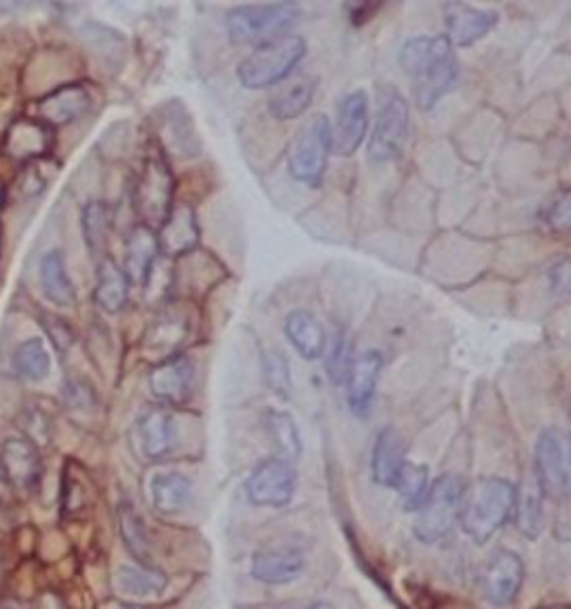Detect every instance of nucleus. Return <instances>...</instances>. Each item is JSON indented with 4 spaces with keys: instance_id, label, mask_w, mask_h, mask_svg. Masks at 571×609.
I'll return each mask as SVG.
<instances>
[{
    "instance_id": "f257e3e1",
    "label": "nucleus",
    "mask_w": 571,
    "mask_h": 609,
    "mask_svg": "<svg viewBox=\"0 0 571 609\" xmlns=\"http://www.w3.org/2000/svg\"><path fill=\"white\" fill-rule=\"evenodd\" d=\"M400 66L413 86V101L422 112L444 99L460 74L455 48L444 37H415L404 43Z\"/></svg>"
},
{
    "instance_id": "f03ea898",
    "label": "nucleus",
    "mask_w": 571,
    "mask_h": 609,
    "mask_svg": "<svg viewBox=\"0 0 571 609\" xmlns=\"http://www.w3.org/2000/svg\"><path fill=\"white\" fill-rule=\"evenodd\" d=\"M515 485L507 478L489 476L475 480L462 493L460 527L475 542H489L498 529L513 516L515 507Z\"/></svg>"
},
{
    "instance_id": "7ed1b4c3",
    "label": "nucleus",
    "mask_w": 571,
    "mask_h": 609,
    "mask_svg": "<svg viewBox=\"0 0 571 609\" xmlns=\"http://www.w3.org/2000/svg\"><path fill=\"white\" fill-rule=\"evenodd\" d=\"M302 10L293 3L241 6L228 12L226 32L234 46H263L293 32L302 21Z\"/></svg>"
},
{
    "instance_id": "20e7f679",
    "label": "nucleus",
    "mask_w": 571,
    "mask_h": 609,
    "mask_svg": "<svg viewBox=\"0 0 571 609\" xmlns=\"http://www.w3.org/2000/svg\"><path fill=\"white\" fill-rule=\"evenodd\" d=\"M307 57V41L286 34L277 41L257 46L237 68V79L246 90H268L289 79Z\"/></svg>"
},
{
    "instance_id": "39448f33",
    "label": "nucleus",
    "mask_w": 571,
    "mask_h": 609,
    "mask_svg": "<svg viewBox=\"0 0 571 609\" xmlns=\"http://www.w3.org/2000/svg\"><path fill=\"white\" fill-rule=\"evenodd\" d=\"M464 482L453 473H444L429 485L422 505L415 509L413 533L424 545H438L451 536L460 522Z\"/></svg>"
},
{
    "instance_id": "423d86ee",
    "label": "nucleus",
    "mask_w": 571,
    "mask_h": 609,
    "mask_svg": "<svg viewBox=\"0 0 571 609\" xmlns=\"http://www.w3.org/2000/svg\"><path fill=\"white\" fill-rule=\"evenodd\" d=\"M333 152V126L329 117L313 114L295 132L289 148V172L295 181L318 188Z\"/></svg>"
},
{
    "instance_id": "0eeeda50",
    "label": "nucleus",
    "mask_w": 571,
    "mask_h": 609,
    "mask_svg": "<svg viewBox=\"0 0 571 609\" xmlns=\"http://www.w3.org/2000/svg\"><path fill=\"white\" fill-rule=\"evenodd\" d=\"M409 139V103L393 86H382L378 94L375 123L369 137V157L373 163L395 161Z\"/></svg>"
},
{
    "instance_id": "6e6552de",
    "label": "nucleus",
    "mask_w": 571,
    "mask_h": 609,
    "mask_svg": "<svg viewBox=\"0 0 571 609\" xmlns=\"http://www.w3.org/2000/svg\"><path fill=\"white\" fill-rule=\"evenodd\" d=\"M533 480L544 498L564 502L571 487L569 438L562 429H544L533 447Z\"/></svg>"
},
{
    "instance_id": "1a4fd4ad",
    "label": "nucleus",
    "mask_w": 571,
    "mask_h": 609,
    "mask_svg": "<svg viewBox=\"0 0 571 609\" xmlns=\"http://www.w3.org/2000/svg\"><path fill=\"white\" fill-rule=\"evenodd\" d=\"M298 493V471L283 458L261 460L246 480V498L254 507L281 509Z\"/></svg>"
},
{
    "instance_id": "9d476101",
    "label": "nucleus",
    "mask_w": 571,
    "mask_h": 609,
    "mask_svg": "<svg viewBox=\"0 0 571 609\" xmlns=\"http://www.w3.org/2000/svg\"><path fill=\"white\" fill-rule=\"evenodd\" d=\"M172 190H174V179L168 163L161 157H152L146 163V170L137 190V203H139V212L146 228L157 232L163 226V221L168 219L172 210Z\"/></svg>"
},
{
    "instance_id": "9b49d317",
    "label": "nucleus",
    "mask_w": 571,
    "mask_h": 609,
    "mask_svg": "<svg viewBox=\"0 0 571 609\" xmlns=\"http://www.w3.org/2000/svg\"><path fill=\"white\" fill-rule=\"evenodd\" d=\"M524 580L522 558L511 549H498L482 573V591L489 605L509 607L520 593Z\"/></svg>"
},
{
    "instance_id": "f8f14e48",
    "label": "nucleus",
    "mask_w": 571,
    "mask_h": 609,
    "mask_svg": "<svg viewBox=\"0 0 571 609\" xmlns=\"http://www.w3.org/2000/svg\"><path fill=\"white\" fill-rule=\"evenodd\" d=\"M369 126V94L364 90H355L344 97L338 108V123L333 128V152L342 159L353 157L367 141Z\"/></svg>"
},
{
    "instance_id": "ddd939ff",
    "label": "nucleus",
    "mask_w": 571,
    "mask_h": 609,
    "mask_svg": "<svg viewBox=\"0 0 571 609\" xmlns=\"http://www.w3.org/2000/svg\"><path fill=\"white\" fill-rule=\"evenodd\" d=\"M384 367V358L380 351H362L353 358L349 376H347V400L355 418H369L375 393H378V380Z\"/></svg>"
},
{
    "instance_id": "4468645a",
    "label": "nucleus",
    "mask_w": 571,
    "mask_h": 609,
    "mask_svg": "<svg viewBox=\"0 0 571 609\" xmlns=\"http://www.w3.org/2000/svg\"><path fill=\"white\" fill-rule=\"evenodd\" d=\"M307 556L298 547H263L252 553L250 576L270 587L289 585L302 576Z\"/></svg>"
},
{
    "instance_id": "2eb2a0df",
    "label": "nucleus",
    "mask_w": 571,
    "mask_h": 609,
    "mask_svg": "<svg viewBox=\"0 0 571 609\" xmlns=\"http://www.w3.org/2000/svg\"><path fill=\"white\" fill-rule=\"evenodd\" d=\"M498 26L495 12L475 10L460 0L444 6V39L453 48H471Z\"/></svg>"
},
{
    "instance_id": "dca6fc26",
    "label": "nucleus",
    "mask_w": 571,
    "mask_h": 609,
    "mask_svg": "<svg viewBox=\"0 0 571 609\" xmlns=\"http://www.w3.org/2000/svg\"><path fill=\"white\" fill-rule=\"evenodd\" d=\"M0 471H3L6 480L12 487L21 491L37 489L43 473L39 447L32 445L28 438L6 440L3 447H0Z\"/></svg>"
},
{
    "instance_id": "f3484780",
    "label": "nucleus",
    "mask_w": 571,
    "mask_h": 609,
    "mask_svg": "<svg viewBox=\"0 0 571 609\" xmlns=\"http://www.w3.org/2000/svg\"><path fill=\"white\" fill-rule=\"evenodd\" d=\"M174 440H177L174 422H172L170 413H166L161 409L143 413L137 420L134 431H132V442H134L137 453L150 462L170 456L174 449Z\"/></svg>"
},
{
    "instance_id": "a211bd4d",
    "label": "nucleus",
    "mask_w": 571,
    "mask_h": 609,
    "mask_svg": "<svg viewBox=\"0 0 571 609\" xmlns=\"http://www.w3.org/2000/svg\"><path fill=\"white\" fill-rule=\"evenodd\" d=\"M194 385V369L190 360L174 356L170 360H163L159 367L150 373V391L157 400L166 405H181L192 393Z\"/></svg>"
},
{
    "instance_id": "6ab92c4d",
    "label": "nucleus",
    "mask_w": 571,
    "mask_h": 609,
    "mask_svg": "<svg viewBox=\"0 0 571 609\" xmlns=\"http://www.w3.org/2000/svg\"><path fill=\"white\" fill-rule=\"evenodd\" d=\"M407 465L404 442L393 429H382L371 449V478L375 485L395 489Z\"/></svg>"
},
{
    "instance_id": "aec40b11",
    "label": "nucleus",
    "mask_w": 571,
    "mask_h": 609,
    "mask_svg": "<svg viewBox=\"0 0 571 609\" xmlns=\"http://www.w3.org/2000/svg\"><path fill=\"white\" fill-rule=\"evenodd\" d=\"M286 338H289L291 347L304 358V360H320L327 351V331L322 322L304 309H298L289 313L283 325Z\"/></svg>"
},
{
    "instance_id": "412c9836",
    "label": "nucleus",
    "mask_w": 571,
    "mask_h": 609,
    "mask_svg": "<svg viewBox=\"0 0 571 609\" xmlns=\"http://www.w3.org/2000/svg\"><path fill=\"white\" fill-rule=\"evenodd\" d=\"M159 248L170 254H183L192 250L199 241V226L192 208H172L163 226L157 230Z\"/></svg>"
},
{
    "instance_id": "4be33fe9",
    "label": "nucleus",
    "mask_w": 571,
    "mask_h": 609,
    "mask_svg": "<svg viewBox=\"0 0 571 609\" xmlns=\"http://www.w3.org/2000/svg\"><path fill=\"white\" fill-rule=\"evenodd\" d=\"M315 90H318V81L311 79V77L289 81L268 99V112L277 121L300 119L309 110V106L313 103Z\"/></svg>"
},
{
    "instance_id": "5701e85b",
    "label": "nucleus",
    "mask_w": 571,
    "mask_h": 609,
    "mask_svg": "<svg viewBox=\"0 0 571 609\" xmlns=\"http://www.w3.org/2000/svg\"><path fill=\"white\" fill-rule=\"evenodd\" d=\"M157 252H159V241L154 230L139 226L130 232L128 246H126V268H123L130 283L141 286L148 281Z\"/></svg>"
},
{
    "instance_id": "b1692460",
    "label": "nucleus",
    "mask_w": 571,
    "mask_h": 609,
    "mask_svg": "<svg viewBox=\"0 0 571 609\" xmlns=\"http://www.w3.org/2000/svg\"><path fill=\"white\" fill-rule=\"evenodd\" d=\"M88 108H90V97H88L86 88L68 86V88H61V90L52 92L50 97H46L39 106V112L46 119V126L48 123L63 126V123H72L74 119H79Z\"/></svg>"
},
{
    "instance_id": "393cba45",
    "label": "nucleus",
    "mask_w": 571,
    "mask_h": 609,
    "mask_svg": "<svg viewBox=\"0 0 571 609\" xmlns=\"http://www.w3.org/2000/svg\"><path fill=\"white\" fill-rule=\"evenodd\" d=\"M152 505L159 513L172 516L186 509L192 500V480L183 473H159L150 485Z\"/></svg>"
},
{
    "instance_id": "a878e982",
    "label": "nucleus",
    "mask_w": 571,
    "mask_h": 609,
    "mask_svg": "<svg viewBox=\"0 0 571 609\" xmlns=\"http://www.w3.org/2000/svg\"><path fill=\"white\" fill-rule=\"evenodd\" d=\"M130 281L112 259H103L97 270V290L94 299L106 313H119L128 303Z\"/></svg>"
},
{
    "instance_id": "bb28decb",
    "label": "nucleus",
    "mask_w": 571,
    "mask_h": 609,
    "mask_svg": "<svg viewBox=\"0 0 571 609\" xmlns=\"http://www.w3.org/2000/svg\"><path fill=\"white\" fill-rule=\"evenodd\" d=\"M50 148V132L48 126L39 121H17L6 139V150L14 159H37L43 157Z\"/></svg>"
},
{
    "instance_id": "cd10ccee",
    "label": "nucleus",
    "mask_w": 571,
    "mask_h": 609,
    "mask_svg": "<svg viewBox=\"0 0 571 609\" xmlns=\"http://www.w3.org/2000/svg\"><path fill=\"white\" fill-rule=\"evenodd\" d=\"M515 527L529 540L538 538L544 527V496L535 480H529L520 491H515Z\"/></svg>"
},
{
    "instance_id": "c85d7f7f",
    "label": "nucleus",
    "mask_w": 571,
    "mask_h": 609,
    "mask_svg": "<svg viewBox=\"0 0 571 609\" xmlns=\"http://www.w3.org/2000/svg\"><path fill=\"white\" fill-rule=\"evenodd\" d=\"M266 429L283 460H289V462L300 460L302 438H300V429L291 413H286L281 409H268L266 411Z\"/></svg>"
},
{
    "instance_id": "c756f323",
    "label": "nucleus",
    "mask_w": 571,
    "mask_h": 609,
    "mask_svg": "<svg viewBox=\"0 0 571 609\" xmlns=\"http://www.w3.org/2000/svg\"><path fill=\"white\" fill-rule=\"evenodd\" d=\"M41 283L48 299L57 307H72L74 303V286L68 277L63 254L59 250H52L41 261Z\"/></svg>"
},
{
    "instance_id": "7c9ffc66",
    "label": "nucleus",
    "mask_w": 571,
    "mask_h": 609,
    "mask_svg": "<svg viewBox=\"0 0 571 609\" xmlns=\"http://www.w3.org/2000/svg\"><path fill=\"white\" fill-rule=\"evenodd\" d=\"M114 587L126 596H157L166 591V573L141 565V567H119L114 573Z\"/></svg>"
},
{
    "instance_id": "2f4dec72",
    "label": "nucleus",
    "mask_w": 571,
    "mask_h": 609,
    "mask_svg": "<svg viewBox=\"0 0 571 609\" xmlns=\"http://www.w3.org/2000/svg\"><path fill=\"white\" fill-rule=\"evenodd\" d=\"M12 365H14V371L19 373V378H23L28 382H43L52 371L50 353H48L43 340H39V338L23 342L14 351Z\"/></svg>"
},
{
    "instance_id": "473e14b6",
    "label": "nucleus",
    "mask_w": 571,
    "mask_h": 609,
    "mask_svg": "<svg viewBox=\"0 0 571 609\" xmlns=\"http://www.w3.org/2000/svg\"><path fill=\"white\" fill-rule=\"evenodd\" d=\"M429 485H431L429 482V469L424 465H413V462L409 465L407 462L404 469H402V476L395 485V489L400 493V500H402V507L407 511H415L422 505V500L429 491Z\"/></svg>"
},
{
    "instance_id": "72a5a7b5",
    "label": "nucleus",
    "mask_w": 571,
    "mask_h": 609,
    "mask_svg": "<svg viewBox=\"0 0 571 609\" xmlns=\"http://www.w3.org/2000/svg\"><path fill=\"white\" fill-rule=\"evenodd\" d=\"M119 522H121V536H123V542H126L128 551L141 565L146 560H150V540H148L146 522L141 520V516L130 505H123L121 513H119Z\"/></svg>"
},
{
    "instance_id": "f704fd0d",
    "label": "nucleus",
    "mask_w": 571,
    "mask_h": 609,
    "mask_svg": "<svg viewBox=\"0 0 571 609\" xmlns=\"http://www.w3.org/2000/svg\"><path fill=\"white\" fill-rule=\"evenodd\" d=\"M263 380L274 396L283 400H289L293 396V373L283 353L270 351L263 356Z\"/></svg>"
},
{
    "instance_id": "c9c22d12",
    "label": "nucleus",
    "mask_w": 571,
    "mask_h": 609,
    "mask_svg": "<svg viewBox=\"0 0 571 609\" xmlns=\"http://www.w3.org/2000/svg\"><path fill=\"white\" fill-rule=\"evenodd\" d=\"M83 232L92 252H101L110 232V212L101 201H92L83 210Z\"/></svg>"
},
{
    "instance_id": "e433bc0d",
    "label": "nucleus",
    "mask_w": 571,
    "mask_h": 609,
    "mask_svg": "<svg viewBox=\"0 0 571 609\" xmlns=\"http://www.w3.org/2000/svg\"><path fill=\"white\" fill-rule=\"evenodd\" d=\"M327 371L331 376V380L335 385H344L351 362H353V349H351V340L344 331H338L331 347H327Z\"/></svg>"
},
{
    "instance_id": "4c0bfd02",
    "label": "nucleus",
    "mask_w": 571,
    "mask_h": 609,
    "mask_svg": "<svg viewBox=\"0 0 571 609\" xmlns=\"http://www.w3.org/2000/svg\"><path fill=\"white\" fill-rule=\"evenodd\" d=\"M21 429H23V436L32 442V445H39V442H48L50 438V431H48V420L43 413L39 411H28L21 420Z\"/></svg>"
},
{
    "instance_id": "58836bf2",
    "label": "nucleus",
    "mask_w": 571,
    "mask_h": 609,
    "mask_svg": "<svg viewBox=\"0 0 571 609\" xmlns=\"http://www.w3.org/2000/svg\"><path fill=\"white\" fill-rule=\"evenodd\" d=\"M569 217H571V201L567 192H560V197L553 199L551 208L547 210V221L553 230L567 232L569 230Z\"/></svg>"
},
{
    "instance_id": "ea45409f",
    "label": "nucleus",
    "mask_w": 571,
    "mask_h": 609,
    "mask_svg": "<svg viewBox=\"0 0 571 609\" xmlns=\"http://www.w3.org/2000/svg\"><path fill=\"white\" fill-rule=\"evenodd\" d=\"M547 281H549V290L564 299L569 294V261L567 259L555 261L547 272Z\"/></svg>"
},
{
    "instance_id": "a19ab883",
    "label": "nucleus",
    "mask_w": 571,
    "mask_h": 609,
    "mask_svg": "<svg viewBox=\"0 0 571 609\" xmlns=\"http://www.w3.org/2000/svg\"><path fill=\"white\" fill-rule=\"evenodd\" d=\"M384 0H351L349 3V17L353 26H364L375 17V12L382 8Z\"/></svg>"
},
{
    "instance_id": "79ce46f5",
    "label": "nucleus",
    "mask_w": 571,
    "mask_h": 609,
    "mask_svg": "<svg viewBox=\"0 0 571 609\" xmlns=\"http://www.w3.org/2000/svg\"><path fill=\"white\" fill-rule=\"evenodd\" d=\"M112 609H143V607H134V605H117Z\"/></svg>"
},
{
    "instance_id": "37998d69",
    "label": "nucleus",
    "mask_w": 571,
    "mask_h": 609,
    "mask_svg": "<svg viewBox=\"0 0 571 609\" xmlns=\"http://www.w3.org/2000/svg\"><path fill=\"white\" fill-rule=\"evenodd\" d=\"M547 609H567V607L562 605V607H547Z\"/></svg>"
},
{
    "instance_id": "c03bdc74",
    "label": "nucleus",
    "mask_w": 571,
    "mask_h": 609,
    "mask_svg": "<svg viewBox=\"0 0 571 609\" xmlns=\"http://www.w3.org/2000/svg\"><path fill=\"white\" fill-rule=\"evenodd\" d=\"M286 3H289V0H286Z\"/></svg>"
}]
</instances>
